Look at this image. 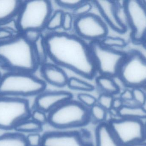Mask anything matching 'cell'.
Listing matches in <instances>:
<instances>
[{
	"label": "cell",
	"mask_w": 146,
	"mask_h": 146,
	"mask_svg": "<svg viewBox=\"0 0 146 146\" xmlns=\"http://www.w3.org/2000/svg\"><path fill=\"white\" fill-rule=\"evenodd\" d=\"M44 37L49 58L59 67L92 79L98 72L89 44L76 34L53 32Z\"/></svg>",
	"instance_id": "cell-1"
},
{
	"label": "cell",
	"mask_w": 146,
	"mask_h": 146,
	"mask_svg": "<svg viewBox=\"0 0 146 146\" xmlns=\"http://www.w3.org/2000/svg\"><path fill=\"white\" fill-rule=\"evenodd\" d=\"M0 64L9 72L33 73L40 65L34 45L22 35L0 43Z\"/></svg>",
	"instance_id": "cell-2"
},
{
	"label": "cell",
	"mask_w": 146,
	"mask_h": 146,
	"mask_svg": "<svg viewBox=\"0 0 146 146\" xmlns=\"http://www.w3.org/2000/svg\"><path fill=\"white\" fill-rule=\"evenodd\" d=\"M46 83L33 73L9 72L0 80V97H31L40 94L45 91Z\"/></svg>",
	"instance_id": "cell-3"
},
{
	"label": "cell",
	"mask_w": 146,
	"mask_h": 146,
	"mask_svg": "<svg viewBox=\"0 0 146 146\" xmlns=\"http://www.w3.org/2000/svg\"><path fill=\"white\" fill-rule=\"evenodd\" d=\"M48 115V123L59 129L81 127L91 121L89 109L73 99L62 104Z\"/></svg>",
	"instance_id": "cell-4"
},
{
	"label": "cell",
	"mask_w": 146,
	"mask_h": 146,
	"mask_svg": "<svg viewBox=\"0 0 146 146\" xmlns=\"http://www.w3.org/2000/svg\"><path fill=\"white\" fill-rule=\"evenodd\" d=\"M50 1L34 0L23 1L16 19L20 32L31 29L42 31L52 14Z\"/></svg>",
	"instance_id": "cell-5"
},
{
	"label": "cell",
	"mask_w": 146,
	"mask_h": 146,
	"mask_svg": "<svg viewBox=\"0 0 146 146\" xmlns=\"http://www.w3.org/2000/svg\"><path fill=\"white\" fill-rule=\"evenodd\" d=\"M28 100L23 98L0 97V129H15L21 122L31 118Z\"/></svg>",
	"instance_id": "cell-6"
},
{
	"label": "cell",
	"mask_w": 146,
	"mask_h": 146,
	"mask_svg": "<svg viewBox=\"0 0 146 146\" xmlns=\"http://www.w3.org/2000/svg\"><path fill=\"white\" fill-rule=\"evenodd\" d=\"M118 75L127 88L144 89L146 87V57L138 51L127 53Z\"/></svg>",
	"instance_id": "cell-7"
},
{
	"label": "cell",
	"mask_w": 146,
	"mask_h": 146,
	"mask_svg": "<svg viewBox=\"0 0 146 146\" xmlns=\"http://www.w3.org/2000/svg\"><path fill=\"white\" fill-rule=\"evenodd\" d=\"M89 45L98 73L111 77L118 75L127 53L105 47L100 41L91 42Z\"/></svg>",
	"instance_id": "cell-8"
},
{
	"label": "cell",
	"mask_w": 146,
	"mask_h": 146,
	"mask_svg": "<svg viewBox=\"0 0 146 146\" xmlns=\"http://www.w3.org/2000/svg\"><path fill=\"white\" fill-rule=\"evenodd\" d=\"M108 123L122 146L145 141V123L142 121L120 117L112 119Z\"/></svg>",
	"instance_id": "cell-9"
},
{
	"label": "cell",
	"mask_w": 146,
	"mask_h": 146,
	"mask_svg": "<svg viewBox=\"0 0 146 146\" xmlns=\"http://www.w3.org/2000/svg\"><path fill=\"white\" fill-rule=\"evenodd\" d=\"M131 38L136 44H143L146 39V4L139 0L125 1Z\"/></svg>",
	"instance_id": "cell-10"
},
{
	"label": "cell",
	"mask_w": 146,
	"mask_h": 146,
	"mask_svg": "<svg viewBox=\"0 0 146 146\" xmlns=\"http://www.w3.org/2000/svg\"><path fill=\"white\" fill-rule=\"evenodd\" d=\"M74 27L77 36L90 43L101 41L108 33L105 22L99 16L92 13L76 18Z\"/></svg>",
	"instance_id": "cell-11"
},
{
	"label": "cell",
	"mask_w": 146,
	"mask_h": 146,
	"mask_svg": "<svg viewBox=\"0 0 146 146\" xmlns=\"http://www.w3.org/2000/svg\"><path fill=\"white\" fill-rule=\"evenodd\" d=\"M78 131H52L42 135V146H93Z\"/></svg>",
	"instance_id": "cell-12"
},
{
	"label": "cell",
	"mask_w": 146,
	"mask_h": 146,
	"mask_svg": "<svg viewBox=\"0 0 146 146\" xmlns=\"http://www.w3.org/2000/svg\"><path fill=\"white\" fill-rule=\"evenodd\" d=\"M73 94L66 91H44L37 96L34 106L36 109L48 114L62 104L73 99Z\"/></svg>",
	"instance_id": "cell-13"
},
{
	"label": "cell",
	"mask_w": 146,
	"mask_h": 146,
	"mask_svg": "<svg viewBox=\"0 0 146 146\" xmlns=\"http://www.w3.org/2000/svg\"><path fill=\"white\" fill-rule=\"evenodd\" d=\"M94 3L102 17L113 30L120 33H123L127 31L117 19L116 1H96Z\"/></svg>",
	"instance_id": "cell-14"
},
{
	"label": "cell",
	"mask_w": 146,
	"mask_h": 146,
	"mask_svg": "<svg viewBox=\"0 0 146 146\" xmlns=\"http://www.w3.org/2000/svg\"><path fill=\"white\" fill-rule=\"evenodd\" d=\"M41 66V73L45 82L58 87L67 85L69 78L60 67L46 63Z\"/></svg>",
	"instance_id": "cell-15"
},
{
	"label": "cell",
	"mask_w": 146,
	"mask_h": 146,
	"mask_svg": "<svg viewBox=\"0 0 146 146\" xmlns=\"http://www.w3.org/2000/svg\"><path fill=\"white\" fill-rule=\"evenodd\" d=\"M96 146H122L107 123H100L95 129Z\"/></svg>",
	"instance_id": "cell-16"
},
{
	"label": "cell",
	"mask_w": 146,
	"mask_h": 146,
	"mask_svg": "<svg viewBox=\"0 0 146 146\" xmlns=\"http://www.w3.org/2000/svg\"><path fill=\"white\" fill-rule=\"evenodd\" d=\"M22 3L18 0H0V25L17 16Z\"/></svg>",
	"instance_id": "cell-17"
},
{
	"label": "cell",
	"mask_w": 146,
	"mask_h": 146,
	"mask_svg": "<svg viewBox=\"0 0 146 146\" xmlns=\"http://www.w3.org/2000/svg\"><path fill=\"white\" fill-rule=\"evenodd\" d=\"M117 115L120 118H129L141 120L146 119V109L143 106L123 105L117 111Z\"/></svg>",
	"instance_id": "cell-18"
},
{
	"label": "cell",
	"mask_w": 146,
	"mask_h": 146,
	"mask_svg": "<svg viewBox=\"0 0 146 146\" xmlns=\"http://www.w3.org/2000/svg\"><path fill=\"white\" fill-rule=\"evenodd\" d=\"M96 83L97 86L102 91V93L114 96L120 92L111 77L100 75L96 78Z\"/></svg>",
	"instance_id": "cell-19"
},
{
	"label": "cell",
	"mask_w": 146,
	"mask_h": 146,
	"mask_svg": "<svg viewBox=\"0 0 146 146\" xmlns=\"http://www.w3.org/2000/svg\"><path fill=\"white\" fill-rule=\"evenodd\" d=\"M0 146H28L26 136L20 133H10L0 135Z\"/></svg>",
	"instance_id": "cell-20"
},
{
	"label": "cell",
	"mask_w": 146,
	"mask_h": 146,
	"mask_svg": "<svg viewBox=\"0 0 146 146\" xmlns=\"http://www.w3.org/2000/svg\"><path fill=\"white\" fill-rule=\"evenodd\" d=\"M14 129L20 133H39L42 130V126L30 118L20 123Z\"/></svg>",
	"instance_id": "cell-21"
},
{
	"label": "cell",
	"mask_w": 146,
	"mask_h": 146,
	"mask_svg": "<svg viewBox=\"0 0 146 146\" xmlns=\"http://www.w3.org/2000/svg\"><path fill=\"white\" fill-rule=\"evenodd\" d=\"M33 45L40 65L46 63L48 56L44 37L42 35L37 41L33 44Z\"/></svg>",
	"instance_id": "cell-22"
},
{
	"label": "cell",
	"mask_w": 146,
	"mask_h": 146,
	"mask_svg": "<svg viewBox=\"0 0 146 146\" xmlns=\"http://www.w3.org/2000/svg\"><path fill=\"white\" fill-rule=\"evenodd\" d=\"M67 85L70 89L76 91L91 92L94 90L92 85L76 77L69 78Z\"/></svg>",
	"instance_id": "cell-23"
},
{
	"label": "cell",
	"mask_w": 146,
	"mask_h": 146,
	"mask_svg": "<svg viewBox=\"0 0 146 146\" xmlns=\"http://www.w3.org/2000/svg\"><path fill=\"white\" fill-rule=\"evenodd\" d=\"M64 12L60 9L56 10L48 20L45 28L52 32L62 27Z\"/></svg>",
	"instance_id": "cell-24"
},
{
	"label": "cell",
	"mask_w": 146,
	"mask_h": 146,
	"mask_svg": "<svg viewBox=\"0 0 146 146\" xmlns=\"http://www.w3.org/2000/svg\"><path fill=\"white\" fill-rule=\"evenodd\" d=\"M89 110L91 121L98 124L106 122L107 111L98 103L89 108Z\"/></svg>",
	"instance_id": "cell-25"
},
{
	"label": "cell",
	"mask_w": 146,
	"mask_h": 146,
	"mask_svg": "<svg viewBox=\"0 0 146 146\" xmlns=\"http://www.w3.org/2000/svg\"><path fill=\"white\" fill-rule=\"evenodd\" d=\"M100 42L104 46L111 49L124 48L127 45L126 40L119 37L107 36Z\"/></svg>",
	"instance_id": "cell-26"
},
{
	"label": "cell",
	"mask_w": 146,
	"mask_h": 146,
	"mask_svg": "<svg viewBox=\"0 0 146 146\" xmlns=\"http://www.w3.org/2000/svg\"><path fill=\"white\" fill-rule=\"evenodd\" d=\"M114 96L106 93H101L97 99V103L106 110L110 111L112 109Z\"/></svg>",
	"instance_id": "cell-27"
},
{
	"label": "cell",
	"mask_w": 146,
	"mask_h": 146,
	"mask_svg": "<svg viewBox=\"0 0 146 146\" xmlns=\"http://www.w3.org/2000/svg\"><path fill=\"white\" fill-rule=\"evenodd\" d=\"M92 3L89 2L84 1L74 10L73 15L76 17H81L90 13L92 9Z\"/></svg>",
	"instance_id": "cell-28"
},
{
	"label": "cell",
	"mask_w": 146,
	"mask_h": 146,
	"mask_svg": "<svg viewBox=\"0 0 146 146\" xmlns=\"http://www.w3.org/2000/svg\"><path fill=\"white\" fill-rule=\"evenodd\" d=\"M77 97L78 101L88 109L97 103V99L88 93H80Z\"/></svg>",
	"instance_id": "cell-29"
},
{
	"label": "cell",
	"mask_w": 146,
	"mask_h": 146,
	"mask_svg": "<svg viewBox=\"0 0 146 146\" xmlns=\"http://www.w3.org/2000/svg\"><path fill=\"white\" fill-rule=\"evenodd\" d=\"M132 90L133 99L139 106H144L146 103V92L141 88H134Z\"/></svg>",
	"instance_id": "cell-30"
},
{
	"label": "cell",
	"mask_w": 146,
	"mask_h": 146,
	"mask_svg": "<svg viewBox=\"0 0 146 146\" xmlns=\"http://www.w3.org/2000/svg\"><path fill=\"white\" fill-rule=\"evenodd\" d=\"M31 118L42 126L48 122V115L47 113L36 108L31 111Z\"/></svg>",
	"instance_id": "cell-31"
},
{
	"label": "cell",
	"mask_w": 146,
	"mask_h": 146,
	"mask_svg": "<svg viewBox=\"0 0 146 146\" xmlns=\"http://www.w3.org/2000/svg\"><path fill=\"white\" fill-rule=\"evenodd\" d=\"M22 36L31 43H35L42 36L41 31L31 29L28 30L22 33Z\"/></svg>",
	"instance_id": "cell-32"
},
{
	"label": "cell",
	"mask_w": 146,
	"mask_h": 146,
	"mask_svg": "<svg viewBox=\"0 0 146 146\" xmlns=\"http://www.w3.org/2000/svg\"><path fill=\"white\" fill-rule=\"evenodd\" d=\"M74 15L69 12H64L62 28L64 31H68L72 30L74 26Z\"/></svg>",
	"instance_id": "cell-33"
},
{
	"label": "cell",
	"mask_w": 146,
	"mask_h": 146,
	"mask_svg": "<svg viewBox=\"0 0 146 146\" xmlns=\"http://www.w3.org/2000/svg\"><path fill=\"white\" fill-rule=\"evenodd\" d=\"M26 139L28 146H42V136L39 133L29 134Z\"/></svg>",
	"instance_id": "cell-34"
},
{
	"label": "cell",
	"mask_w": 146,
	"mask_h": 146,
	"mask_svg": "<svg viewBox=\"0 0 146 146\" xmlns=\"http://www.w3.org/2000/svg\"><path fill=\"white\" fill-rule=\"evenodd\" d=\"M84 1L78 0H69V1H56V4L65 9H74L80 4H81Z\"/></svg>",
	"instance_id": "cell-35"
},
{
	"label": "cell",
	"mask_w": 146,
	"mask_h": 146,
	"mask_svg": "<svg viewBox=\"0 0 146 146\" xmlns=\"http://www.w3.org/2000/svg\"><path fill=\"white\" fill-rule=\"evenodd\" d=\"M14 33L6 29L0 27V43L9 40L15 35Z\"/></svg>",
	"instance_id": "cell-36"
},
{
	"label": "cell",
	"mask_w": 146,
	"mask_h": 146,
	"mask_svg": "<svg viewBox=\"0 0 146 146\" xmlns=\"http://www.w3.org/2000/svg\"><path fill=\"white\" fill-rule=\"evenodd\" d=\"M130 89L127 88L121 91L120 98L123 102H127L133 99V92L132 90Z\"/></svg>",
	"instance_id": "cell-37"
},
{
	"label": "cell",
	"mask_w": 146,
	"mask_h": 146,
	"mask_svg": "<svg viewBox=\"0 0 146 146\" xmlns=\"http://www.w3.org/2000/svg\"><path fill=\"white\" fill-rule=\"evenodd\" d=\"M111 78H112L114 83L116 85L117 87L120 92H121V91H123L127 88L123 80L121 79V77L118 75H115V76H113Z\"/></svg>",
	"instance_id": "cell-38"
},
{
	"label": "cell",
	"mask_w": 146,
	"mask_h": 146,
	"mask_svg": "<svg viewBox=\"0 0 146 146\" xmlns=\"http://www.w3.org/2000/svg\"><path fill=\"white\" fill-rule=\"evenodd\" d=\"M123 105H124V103L123 101L120 97H114L113 103H112L111 109L117 111L119 110Z\"/></svg>",
	"instance_id": "cell-39"
},
{
	"label": "cell",
	"mask_w": 146,
	"mask_h": 146,
	"mask_svg": "<svg viewBox=\"0 0 146 146\" xmlns=\"http://www.w3.org/2000/svg\"><path fill=\"white\" fill-rule=\"evenodd\" d=\"M129 146H146V141L139 142V143H135L133 145H131Z\"/></svg>",
	"instance_id": "cell-40"
},
{
	"label": "cell",
	"mask_w": 146,
	"mask_h": 146,
	"mask_svg": "<svg viewBox=\"0 0 146 146\" xmlns=\"http://www.w3.org/2000/svg\"><path fill=\"white\" fill-rule=\"evenodd\" d=\"M145 141H146V122L145 123Z\"/></svg>",
	"instance_id": "cell-41"
},
{
	"label": "cell",
	"mask_w": 146,
	"mask_h": 146,
	"mask_svg": "<svg viewBox=\"0 0 146 146\" xmlns=\"http://www.w3.org/2000/svg\"><path fill=\"white\" fill-rule=\"evenodd\" d=\"M143 45H144V47L146 49V39L145 40V41H144V43H143Z\"/></svg>",
	"instance_id": "cell-42"
},
{
	"label": "cell",
	"mask_w": 146,
	"mask_h": 146,
	"mask_svg": "<svg viewBox=\"0 0 146 146\" xmlns=\"http://www.w3.org/2000/svg\"><path fill=\"white\" fill-rule=\"evenodd\" d=\"M2 76V75H1V73H0V80L1 79V78Z\"/></svg>",
	"instance_id": "cell-43"
}]
</instances>
